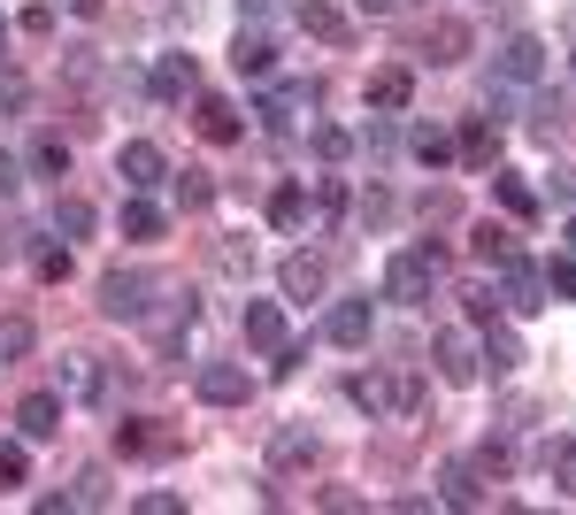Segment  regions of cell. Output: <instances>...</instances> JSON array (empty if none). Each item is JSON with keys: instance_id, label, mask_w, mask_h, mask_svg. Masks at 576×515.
Wrapping results in <instances>:
<instances>
[{"instance_id": "cell-1", "label": "cell", "mask_w": 576, "mask_h": 515, "mask_svg": "<svg viewBox=\"0 0 576 515\" xmlns=\"http://www.w3.org/2000/svg\"><path fill=\"white\" fill-rule=\"evenodd\" d=\"M346 392H354V408H369V416H416L423 377H416V369H369V377H346Z\"/></svg>"}, {"instance_id": "cell-2", "label": "cell", "mask_w": 576, "mask_h": 515, "mask_svg": "<svg viewBox=\"0 0 576 515\" xmlns=\"http://www.w3.org/2000/svg\"><path fill=\"white\" fill-rule=\"evenodd\" d=\"M438 270H446V262H438V246H400V254L385 262V301H408V308H416V301H431Z\"/></svg>"}, {"instance_id": "cell-3", "label": "cell", "mask_w": 576, "mask_h": 515, "mask_svg": "<svg viewBox=\"0 0 576 515\" xmlns=\"http://www.w3.org/2000/svg\"><path fill=\"white\" fill-rule=\"evenodd\" d=\"M146 293H154V277H146V270H108V277H101V316L139 324V316H146Z\"/></svg>"}, {"instance_id": "cell-4", "label": "cell", "mask_w": 576, "mask_h": 515, "mask_svg": "<svg viewBox=\"0 0 576 515\" xmlns=\"http://www.w3.org/2000/svg\"><path fill=\"white\" fill-rule=\"evenodd\" d=\"M500 301H507L515 316H531V308H546V270H531L523 254H507V262H500Z\"/></svg>"}, {"instance_id": "cell-5", "label": "cell", "mask_w": 576, "mask_h": 515, "mask_svg": "<svg viewBox=\"0 0 576 515\" xmlns=\"http://www.w3.org/2000/svg\"><path fill=\"white\" fill-rule=\"evenodd\" d=\"M292 15H300V31H307V39H323V46H354V23H346V8H331V0H300Z\"/></svg>"}, {"instance_id": "cell-6", "label": "cell", "mask_w": 576, "mask_h": 515, "mask_svg": "<svg viewBox=\"0 0 576 515\" xmlns=\"http://www.w3.org/2000/svg\"><path fill=\"white\" fill-rule=\"evenodd\" d=\"M431 354H438V377H446V385H476V369H484L476 339H461V332H446Z\"/></svg>"}, {"instance_id": "cell-7", "label": "cell", "mask_w": 576, "mask_h": 515, "mask_svg": "<svg viewBox=\"0 0 576 515\" xmlns=\"http://www.w3.org/2000/svg\"><path fill=\"white\" fill-rule=\"evenodd\" d=\"M247 392H254V385H247L239 361H208V369H200V400H208V408H239Z\"/></svg>"}, {"instance_id": "cell-8", "label": "cell", "mask_w": 576, "mask_h": 515, "mask_svg": "<svg viewBox=\"0 0 576 515\" xmlns=\"http://www.w3.org/2000/svg\"><path fill=\"white\" fill-rule=\"evenodd\" d=\"M116 170H124V185H161V177H169V155H161L154 139H124Z\"/></svg>"}, {"instance_id": "cell-9", "label": "cell", "mask_w": 576, "mask_h": 515, "mask_svg": "<svg viewBox=\"0 0 576 515\" xmlns=\"http://www.w3.org/2000/svg\"><path fill=\"white\" fill-rule=\"evenodd\" d=\"M500 77H507V85H538V77H546V46H538V39H507V46H500Z\"/></svg>"}, {"instance_id": "cell-10", "label": "cell", "mask_w": 576, "mask_h": 515, "mask_svg": "<svg viewBox=\"0 0 576 515\" xmlns=\"http://www.w3.org/2000/svg\"><path fill=\"white\" fill-rule=\"evenodd\" d=\"M307 462H315V431H307V423H285V431L270 439V470L285 477V470H307Z\"/></svg>"}, {"instance_id": "cell-11", "label": "cell", "mask_w": 576, "mask_h": 515, "mask_svg": "<svg viewBox=\"0 0 576 515\" xmlns=\"http://www.w3.org/2000/svg\"><path fill=\"white\" fill-rule=\"evenodd\" d=\"M15 431H23V439H54V431H62V392H31V400L15 408Z\"/></svg>"}, {"instance_id": "cell-12", "label": "cell", "mask_w": 576, "mask_h": 515, "mask_svg": "<svg viewBox=\"0 0 576 515\" xmlns=\"http://www.w3.org/2000/svg\"><path fill=\"white\" fill-rule=\"evenodd\" d=\"M323 285H331V262H323V254H285V293L292 301H315Z\"/></svg>"}, {"instance_id": "cell-13", "label": "cell", "mask_w": 576, "mask_h": 515, "mask_svg": "<svg viewBox=\"0 0 576 515\" xmlns=\"http://www.w3.org/2000/svg\"><path fill=\"white\" fill-rule=\"evenodd\" d=\"M369 324H377V316H369V301H338L323 332H331V346H369Z\"/></svg>"}, {"instance_id": "cell-14", "label": "cell", "mask_w": 576, "mask_h": 515, "mask_svg": "<svg viewBox=\"0 0 576 515\" xmlns=\"http://www.w3.org/2000/svg\"><path fill=\"white\" fill-rule=\"evenodd\" d=\"M408 101H416V77H408V70H377V77H369V108H377V116H400Z\"/></svg>"}, {"instance_id": "cell-15", "label": "cell", "mask_w": 576, "mask_h": 515, "mask_svg": "<svg viewBox=\"0 0 576 515\" xmlns=\"http://www.w3.org/2000/svg\"><path fill=\"white\" fill-rule=\"evenodd\" d=\"M192 85H200L192 54H161V62H154V93H161V101H185Z\"/></svg>"}, {"instance_id": "cell-16", "label": "cell", "mask_w": 576, "mask_h": 515, "mask_svg": "<svg viewBox=\"0 0 576 515\" xmlns=\"http://www.w3.org/2000/svg\"><path fill=\"white\" fill-rule=\"evenodd\" d=\"M247 339L277 354V346H285V308H277V301H247Z\"/></svg>"}, {"instance_id": "cell-17", "label": "cell", "mask_w": 576, "mask_h": 515, "mask_svg": "<svg viewBox=\"0 0 576 515\" xmlns=\"http://www.w3.org/2000/svg\"><path fill=\"white\" fill-rule=\"evenodd\" d=\"M300 108H315V85H277V93L262 101V124H270V132H285Z\"/></svg>"}, {"instance_id": "cell-18", "label": "cell", "mask_w": 576, "mask_h": 515, "mask_svg": "<svg viewBox=\"0 0 576 515\" xmlns=\"http://www.w3.org/2000/svg\"><path fill=\"white\" fill-rule=\"evenodd\" d=\"M476 354H484V361H492V377H507V369H515V361H523V339H515V332H507V324H500V316H492V332H484V346H476Z\"/></svg>"}, {"instance_id": "cell-19", "label": "cell", "mask_w": 576, "mask_h": 515, "mask_svg": "<svg viewBox=\"0 0 576 515\" xmlns=\"http://www.w3.org/2000/svg\"><path fill=\"white\" fill-rule=\"evenodd\" d=\"M231 62H239V77H270V62H277V46H270L262 31H239V46H231Z\"/></svg>"}, {"instance_id": "cell-20", "label": "cell", "mask_w": 576, "mask_h": 515, "mask_svg": "<svg viewBox=\"0 0 576 515\" xmlns=\"http://www.w3.org/2000/svg\"><path fill=\"white\" fill-rule=\"evenodd\" d=\"M200 139H216V147H231V139H239V108L208 93V101H200Z\"/></svg>"}, {"instance_id": "cell-21", "label": "cell", "mask_w": 576, "mask_h": 515, "mask_svg": "<svg viewBox=\"0 0 576 515\" xmlns=\"http://www.w3.org/2000/svg\"><path fill=\"white\" fill-rule=\"evenodd\" d=\"M270 223H277V231H300V223H307V185H277V192H270Z\"/></svg>"}, {"instance_id": "cell-22", "label": "cell", "mask_w": 576, "mask_h": 515, "mask_svg": "<svg viewBox=\"0 0 576 515\" xmlns=\"http://www.w3.org/2000/svg\"><path fill=\"white\" fill-rule=\"evenodd\" d=\"M492 200H500L507 216H538V192H531V185H523L515 170H500V177H492Z\"/></svg>"}, {"instance_id": "cell-23", "label": "cell", "mask_w": 576, "mask_h": 515, "mask_svg": "<svg viewBox=\"0 0 576 515\" xmlns=\"http://www.w3.org/2000/svg\"><path fill=\"white\" fill-rule=\"evenodd\" d=\"M31 170L62 177V170H70V139H62V132H39V139H31Z\"/></svg>"}, {"instance_id": "cell-24", "label": "cell", "mask_w": 576, "mask_h": 515, "mask_svg": "<svg viewBox=\"0 0 576 515\" xmlns=\"http://www.w3.org/2000/svg\"><path fill=\"white\" fill-rule=\"evenodd\" d=\"M39 346V324L31 316H0V361H23Z\"/></svg>"}, {"instance_id": "cell-25", "label": "cell", "mask_w": 576, "mask_h": 515, "mask_svg": "<svg viewBox=\"0 0 576 515\" xmlns=\"http://www.w3.org/2000/svg\"><path fill=\"white\" fill-rule=\"evenodd\" d=\"M492 155H500V132H492V124H461V162H476V170H484Z\"/></svg>"}, {"instance_id": "cell-26", "label": "cell", "mask_w": 576, "mask_h": 515, "mask_svg": "<svg viewBox=\"0 0 576 515\" xmlns=\"http://www.w3.org/2000/svg\"><path fill=\"white\" fill-rule=\"evenodd\" d=\"M62 392H77V400H93V392H101V369H93V354H70V361H62Z\"/></svg>"}, {"instance_id": "cell-27", "label": "cell", "mask_w": 576, "mask_h": 515, "mask_svg": "<svg viewBox=\"0 0 576 515\" xmlns=\"http://www.w3.org/2000/svg\"><path fill=\"white\" fill-rule=\"evenodd\" d=\"M423 46H431V62H461V54H469V31H461V23H431Z\"/></svg>"}, {"instance_id": "cell-28", "label": "cell", "mask_w": 576, "mask_h": 515, "mask_svg": "<svg viewBox=\"0 0 576 515\" xmlns=\"http://www.w3.org/2000/svg\"><path fill=\"white\" fill-rule=\"evenodd\" d=\"M124 239H161V208L154 200H124Z\"/></svg>"}, {"instance_id": "cell-29", "label": "cell", "mask_w": 576, "mask_h": 515, "mask_svg": "<svg viewBox=\"0 0 576 515\" xmlns=\"http://www.w3.org/2000/svg\"><path fill=\"white\" fill-rule=\"evenodd\" d=\"M54 231L62 239H85L93 231V200H54Z\"/></svg>"}, {"instance_id": "cell-30", "label": "cell", "mask_w": 576, "mask_h": 515, "mask_svg": "<svg viewBox=\"0 0 576 515\" xmlns=\"http://www.w3.org/2000/svg\"><path fill=\"white\" fill-rule=\"evenodd\" d=\"M446 501H453V508H476V501H484V493H476V462H453V470H446Z\"/></svg>"}, {"instance_id": "cell-31", "label": "cell", "mask_w": 576, "mask_h": 515, "mask_svg": "<svg viewBox=\"0 0 576 515\" xmlns=\"http://www.w3.org/2000/svg\"><path fill=\"white\" fill-rule=\"evenodd\" d=\"M416 162L446 170V162H453V139H446V132H416Z\"/></svg>"}, {"instance_id": "cell-32", "label": "cell", "mask_w": 576, "mask_h": 515, "mask_svg": "<svg viewBox=\"0 0 576 515\" xmlns=\"http://www.w3.org/2000/svg\"><path fill=\"white\" fill-rule=\"evenodd\" d=\"M546 470H554V485L562 493H576V446L562 439V446H546Z\"/></svg>"}, {"instance_id": "cell-33", "label": "cell", "mask_w": 576, "mask_h": 515, "mask_svg": "<svg viewBox=\"0 0 576 515\" xmlns=\"http://www.w3.org/2000/svg\"><path fill=\"white\" fill-rule=\"evenodd\" d=\"M476 254H484V262H507V254H515V239H507L500 223H476Z\"/></svg>"}, {"instance_id": "cell-34", "label": "cell", "mask_w": 576, "mask_h": 515, "mask_svg": "<svg viewBox=\"0 0 576 515\" xmlns=\"http://www.w3.org/2000/svg\"><path fill=\"white\" fill-rule=\"evenodd\" d=\"M31 270H39L46 285H62V277H70V246H39V254H31Z\"/></svg>"}, {"instance_id": "cell-35", "label": "cell", "mask_w": 576, "mask_h": 515, "mask_svg": "<svg viewBox=\"0 0 576 515\" xmlns=\"http://www.w3.org/2000/svg\"><path fill=\"white\" fill-rule=\"evenodd\" d=\"M546 293H562V301H576V254H562V262H546Z\"/></svg>"}, {"instance_id": "cell-36", "label": "cell", "mask_w": 576, "mask_h": 515, "mask_svg": "<svg viewBox=\"0 0 576 515\" xmlns=\"http://www.w3.org/2000/svg\"><path fill=\"white\" fill-rule=\"evenodd\" d=\"M101 501H108V477H101V470H85V477H77V493H70V508H101Z\"/></svg>"}, {"instance_id": "cell-37", "label": "cell", "mask_w": 576, "mask_h": 515, "mask_svg": "<svg viewBox=\"0 0 576 515\" xmlns=\"http://www.w3.org/2000/svg\"><path fill=\"white\" fill-rule=\"evenodd\" d=\"M23 477H31V454H23V446H0V493L23 485Z\"/></svg>"}, {"instance_id": "cell-38", "label": "cell", "mask_w": 576, "mask_h": 515, "mask_svg": "<svg viewBox=\"0 0 576 515\" xmlns=\"http://www.w3.org/2000/svg\"><path fill=\"white\" fill-rule=\"evenodd\" d=\"M492 316H500V293L476 285V293H469V324H492Z\"/></svg>"}, {"instance_id": "cell-39", "label": "cell", "mask_w": 576, "mask_h": 515, "mask_svg": "<svg viewBox=\"0 0 576 515\" xmlns=\"http://www.w3.org/2000/svg\"><path fill=\"white\" fill-rule=\"evenodd\" d=\"M23 31H31V39H46V31H54V8H46V0H39V8H23Z\"/></svg>"}, {"instance_id": "cell-40", "label": "cell", "mask_w": 576, "mask_h": 515, "mask_svg": "<svg viewBox=\"0 0 576 515\" xmlns=\"http://www.w3.org/2000/svg\"><path fill=\"white\" fill-rule=\"evenodd\" d=\"M315 155H323V162H338V155H346V132H331V124H323V132H315Z\"/></svg>"}, {"instance_id": "cell-41", "label": "cell", "mask_w": 576, "mask_h": 515, "mask_svg": "<svg viewBox=\"0 0 576 515\" xmlns=\"http://www.w3.org/2000/svg\"><path fill=\"white\" fill-rule=\"evenodd\" d=\"M177 508H185L177 493H146V501H139V515H177Z\"/></svg>"}, {"instance_id": "cell-42", "label": "cell", "mask_w": 576, "mask_h": 515, "mask_svg": "<svg viewBox=\"0 0 576 515\" xmlns=\"http://www.w3.org/2000/svg\"><path fill=\"white\" fill-rule=\"evenodd\" d=\"M247 15H285V0H239Z\"/></svg>"}, {"instance_id": "cell-43", "label": "cell", "mask_w": 576, "mask_h": 515, "mask_svg": "<svg viewBox=\"0 0 576 515\" xmlns=\"http://www.w3.org/2000/svg\"><path fill=\"white\" fill-rule=\"evenodd\" d=\"M15 185H23V177H15V162H8V155H0V200H8Z\"/></svg>"}, {"instance_id": "cell-44", "label": "cell", "mask_w": 576, "mask_h": 515, "mask_svg": "<svg viewBox=\"0 0 576 515\" xmlns=\"http://www.w3.org/2000/svg\"><path fill=\"white\" fill-rule=\"evenodd\" d=\"M562 239H569V254H576V216H569V231H562Z\"/></svg>"}, {"instance_id": "cell-45", "label": "cell", "mask_w": 576, "mask_h": 515, "mask_svg": "<svg viewBox=\"0 0 576 515\" xmlns=\"http://www.w3.org/2000/svg\"><path fill=\"white\" fill-rule=\"evenodd\" d=\"M362 8H392V0H362Z\"/></svg>"}, {"instance_id": "cell-46", "label": "cell", "mask_w": 576, "mask_h": 515, "mask_svg": "<svg viewBox=\"0 0 576 515\" xmlns=\"http://www.w3.org/2000/svg\"><path fill=\"white\" fill-rule=\"evenodd\" d=\"M0 46H8V23H0Z\"/></svg>"}]
</instances>
